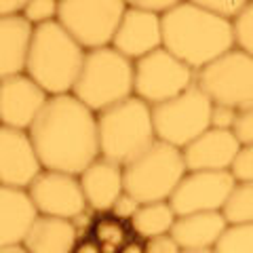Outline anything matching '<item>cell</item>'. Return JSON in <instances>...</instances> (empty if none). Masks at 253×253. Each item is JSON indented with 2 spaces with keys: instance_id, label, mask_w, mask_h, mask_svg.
Returning a JSON list of instances; mask_svg holds the SVG:
<instances>
[{
  "instance_id": "obj_1",
  "label": "cell",
  "mask_w": 253,
  "mask_h": 253,
  "mask_svg": "<svg viewBox=\"0 0 253 253\" xmlns=\"http://www.w3.org/2000/svg\"><path fill=\"white\" fill-rule=\"evenodd\" d=\"M28 133L46 171L81 175L99 158L97 114L72 93L46 99Z\"/></svg>"
},
{
  "instance_id": "obj_2",
  "label": "cell",
  "mask_w": 253,
  "mask_h": 253,
  "mask_svg": "<svg viewBox=\"0 0 253 253\" xmlns=\"http://www.w3.org/2000/svg\"><path fill=\"white\" fill-rule=\"evenodd\" d=\"M161 30L163 49L194 72L234 49L232 21L211 15L196 0H177L161 17Z\"/></svg>"
},
{
  "instance_id": "obj_3",
  "label": "cell",
  "mask_w": 253,
  "mask_h": 253,
  "mask_svg": "<svg viewBox=\"0 0 253 253\" xmlns=\"http://www.w3.org/2000/svg\"><path fill=\"white\" fill-rule=\"evenodd\" d=\"M84 55L86 53L72 41V36L59 26L57 19L42 23L32 32L26 74L49 97L68 95L72 93L81 74Z\"/></svg>"
},
{
  "instance_id": "obj_4",
  "label": "cell",
  "mask_w": 253,
  "mask_h": 253,
  "mask_svg": "<svg viewBox=\"0 0 253 253\" xmlns=\"http://www.w3.org/2000/svg\"><path fill=\"white\" fill-rule=\"evenodd\" d=\"M99 156L116 165H129L156 141L152 108L135 95L97 114Z\"/></svg>"
},
{
  "instance_id": "obj_5",
  "label": "cell",
  "mask_w": 253,
  "mask_h": 253,
  "mask_svg": "<svg viewBox=\"0 0 253 253\" xmlns=\"http://www.w3.org/2000/svg\"><path fill=\"white\" fill-rule=\"evenodd\" d=\"M72 95L95 114L129 99L133 95V61L112 46L89 51Z\"/></svg>"
},
{
  "instance_id": "obj_6",
  "label": "cell",
  "mask_w": 253,
  "mask_h": 253,
  "mask_svg": "<svg viewBox=\"0 0 253 253\" xmlns=\"http://www.w3.org/2000/svg\"><path fill=\"white\" fill-rule=\"evenodd\" d=\"M186 173L181 150L156 139L146 152L123 167L125 192L141 205L169 201Z\"/></svg>"
},
{
  "instance_id": "obj_7",
  "label": "cell",
  "mask_w": 253,
  "mask_h": 253,
  "mask_svg": "<svg viewBox=\"0 0 253 253\" xmlns=\"http://www.w3.org/2000/svg\"><path fill=\"white\" fill-rule=\"evenodd\" d=\"M126 2L123 0H59L57 21L84 53L112 44Z\"/></svg>"
},
{
  "instance_id": "obj_8",
  "label": "cell",
  "mask_w": 253,
  "mask_h": 253,
  "mask_svg": "<svg viewBox=\"0 0 253 253\" xmlns=\"http://www.w3.org/2000/svg\"><path fill=\"white\" fill-rule=\"evenodd\" d=\"M211 99L192 84L169 101L152 106V125L158 141L173 148H186L209 129Z\"/></svg>"
},
{
  "instance_id": "obj_9",
  "label": "cell",
  "mask_w": 253,
  "mask_h": 253,
  "mask_svg": "<svg viewBox=\"0 0 253 253\" xmlns=\"http://www.w3.org/2000/svg\"><path fill=\"white\" fill-rule=\"evenodd\" d=\"M194 84L211 99L234 110L253 106V57L239 49L224 53L194 74Z\"/></svg>"
},
{
  "instance_id": "obj_10",
  "label": "cell",
  "mask_w": 253,
  "mask_h": 253,
  "mask_svg": "<svg viewBox=\"0 0 253 253\" xmlns=\"http://www.w3.org/2000/svg\"><path fill=\"white\" fill-rule=\"evenodd\" d=\"M194 70L163 46L133 61V95L152 108L177 97L194 84Z\"/></svg>"
},
{
  "instance_id": "obj_11",
  "label": "cell",
  "mask_w": 253,
  "mask_h": 253,
  "mask_svg": "<svg viewBox=\"0 0 253 253\" xmlns=\"http://www.w3.org/2000/svg\"><path fill=\"white\" fill-rule=\"evenodd\" d=\"M234 184L236 181L230 171H188L167 203L177 217L190 213L221 211Z\"/></svg>"
},
{
  "instance_id": "obj_12",
  "label": "cell",
  "mask_w": 253,
  "mask_h": 253,
  "mask_svg": "<svg viewBox=\"0 0 253 253\" xmlns=\"http://www.w3.org/2000/svg\"><path fill=\"white\" fill-rule=\"evenodd\" d=\"M38 215L76 219L89 209L78 175L42 169L26 190Z\"/></svg>"
},
{
  "instance_id": "obj_13",
  "label": "cell",
  "mask_w": 253,
  "mask_h": 253,
  "mask_svg": "<svg viewBox=\"0 0 253 253\" xmlns=\"http://www.w3.org/2000/svg\"><path fill=\"white\" fill-rule=\"evenodd\" d=\"M41 171L30 133L0 125V186L28 190Z\"/></svg>"
},
{
  "instance_id": "obj_14",
  "label": "cell",
  "mask_w": 253,
  "mask_h": 253,
  "mask_svg": "<svg viewBox=\"0 0 253 253\" xmlns=\"http://www.w3.org/2000/svg\"><path fill=\"white\" fill-rule=\"evenodd\" d=\"M49 95L28 74H17L0 81V125L28 131Z\"/></svg>"
},
{
  "instance_id": "obj_15",
  "label": "cell",
  "mask_w": 253,
  "mask_h": 253,
  "mask_svg": "<svg viewBox=\"0 0 253 253\" xmlns=\"http://www.w3.org/2000/svg\"><path fill=\"white\" fill-rule=\"evenodd\" d=\"M110 46L131 61H137L141 57H146L148 53L161 49L163 46L161 17L141 9H135V6L126 2L123 19L118 23Z\"/></svg>"
},
{
  "instance_id": "obj_16",
  "label": "cell",
  "mask_w": 253,
  "mask_h": 253,
  "mask_svg": "<svg viewBox=\"0 0 253 253\" xmlns=\"http://www.w3.org/2000/svg\"><path fill=\"white\" fill-rule=\"evenodd\" d=\"M241 150L232 131L209 129L181 148L186 171H230Z\"/></svg>"
},
{
  "instance_id": "obj_17",
  "label": "cell",
  "mask_w": 253,
  "mask_h": 253,
  "mask_svg": "<svg viewBox=\"0 0 253 253\" xmlns=\"http://www.w3.org/2000/svg\"><path fill=\"white\" fill-rule=\"evenodd\" d=\"M78 181H81L86 207L99 213H108L114 201L125 192L123 167L101 156L78 175Z\"/></svg>"
},
{
  "instance_id": "obj_18",
  "label": "cell",
  "mask_w": 253,
  "mask_h": 253,
  "mask_svg": "<svg viewBox=\"0 0 253 253\" xmlns=\"http://www.w3.org/2000/svg\"><path fill=\"white\" fill-rule=\"evenodd\" d=\"M36 217L26 190L0 186V247L21 245Z\"/></svg>"
},
{
  "instance_id": "obj_19",
  "label": "cell",
  "mask_w": 253,
  "mask_h": 253,
  "mask_svg": "<svg viewBox=\"0 0 253 253\" xmlns=\"http://www.w3.org/2000/svg\"><path fill=\"white\" fill-rule=\"evenodd\" d=\"M226 228L221 211H205L175 217L169 234L179 249H213Z\"/></svg>"
},
{
  "instance_id": "obj_20",
  "label": "cell",
  "mask_w": 253,
  "mask_h": 253,
  "mask_svg": "<svg viewBox=\"0 0 253 253\" xmlns=\"http://www.w3.org/2000/svg\"><path fill=\"white\" fill-rule=\"evenodd\" d=\"M34 28L21 17L0 19V81L26 74V61Z\"/></svg>"
},
{
  "instance_id": "obj_21",
  "label": "cell",
  "mask_w": 253,
  "mask_h": 253,
  "mask_svg": "<svg viewBox=\"0 0 253 253\" xmlns=\"http://www.w3.org/2000/svg\"><path fill=\"white\" fill-rule=\"evenodd\" d=\"M78 243V230L70 219L38 215L23 239L28 253H72Z\"/></svg>"
},
{
  "instance_id": "obj_22",
  "label": "cell",
  "mask_w": 253,
  "mask_h": 253,
  "mask_svg": "<svg viewBox=\"0 0 253 253\" xmlns=\"http://www.w3.org/2000/svg\"><path fill=\"white\" fill-rule=\"evenodd\" d=\"M175 213L167 201L163 203H146L141 205L139 211L129 221V228L135 232L139 239L150 241L156 236L169 234L173 224H175Z\"/></svg>"
},
{
  "instance_id": "obj_23",
  "label": "cell",
  "mask_w": 253,
  "mask_h": 253,
  "mask_svg": "<svg viewBox=\"0 0 253 253\" xmlns=\"http://www.w3.org/2000/svg\"><path fill=\"white\" fill-rule=\"evenodd\" d=\"M221 215L228 224H253V181L234 184Z\"/></svg>"
},
{
  "instance_id": "obj_24",
  "label": "cell",
  "mask_w": 253,
  "mask_h": 253,
  "mask_svg": "<svg viewBox=\"0 0 253 253\" xmlns=\"http://www.w3.org/2000/svg\"><path fill=\"white\" fill-rule=\"evenodd\" d=\"M91 239L99 245L101 253H118L126 243V224L106 215L91 226Z\"/></svg>"
},
{
  "instance_id": "obj_25",
  "label": "cell",
  "mask_w": 253,
  "mask_h": 253,
  "mask_svg": "<svg viewBox=\"0 0 253 253\" xmlns=\"http://www.w3.org/2000/svg\"><path fill=\"white\" fill-rule=\"evenodd\" d=\"M215 253H253V224H228L213 247Z\"/></svg>"
},
{
  "instance_id": "obj_26",
  "label": "cell",
  "mask_w": 253,
  "mask_h": 253,
  "mask_svg": "<svg viewBox=\"0 0 253 253\" xmlns=\"http://www.w3.org/2000/svg\"><path fill=\"white\" fill-rule=\"evenodd\" d=\"M234 49L253 57V2H247L243 13L232 21Z\"/></svg>"
},
{
  "instance_id": "obj_27",
  "label": "cell",
  "mask_w": 253,
  "mask_h": 253,
  "mask_svg": "<svg viewBox=\"0 0 253 253\" xmlns=\"http://www.w3.org/2000/svg\"><path fill=\"white\" fill-rule=\"evenodd\" d=\"M21 17L32 28L42 26V23H51L57 19V0H26Z\"/></svg>"
},
{
  "instance_id": "obj_28",
  "label": "cell",
  "mask_w": 253,
  "mask_h": 253,
  "mask_svg": "<svg viewBox=\"0 0 253 253\" xmlns=\"http://www.w3.org/2000/svg\"><path fill=\"white\" fill-rule=\"evenodd\" d=\"M205 11H209L211 15H215L219 19L234 21L243 9L247 6V0H196Z\"/></svg>"
},
{
  "instance_id": "obj_29",
  "label": "cell",
  "mask_w": 253,
  "mask_h": 253,
  "mask_svg": "<svg viewBox=\"0 0 253 253\" xmlns=\"http://www.w3.org/2000/svg\"><path fill=\"white\" fill-rule=\"evenodd\" d=\"M230 173L236 184L243 181H253V146H241L239 154H236Z\"/></svg>"
},
{
  "instance_id": "obj_30",
  "label": "cell",
  "mask_w": 253,
  "mask_h": 253,
  "mask_svg": "<svg viewBox=\"0 0 253 253\" xmlns=\"http://www.w3.org/2000/svg\"><path fill=\"white\" fill-rule=\"evenodd\" d=\"M232 133L241 146H253V106L239 110Z\"/></svg>"
},
{
  "instance_id": "obj_31",
  "label": "cell",
  "mask_w": 253,
  "mask_h": 253,
  "mask_svg": "<svg viewBox=\"0 0 253 253\" xmlns=\"http://www.w3.org/2000/svg\"><path fill=\"white\" fill-rule=\"evenodd\" d=\"M236 114L239 110L221 106V104H213L211 106V116H209V126L217 131H232L234 123H236Z\"/></svg>"
},
{
  "instance_id": "obj_32",
  "label": "cell",
  "mask_w": 253,
  "mask_h": 253,
  "mask_svg": "<svg viewBox=\"0 0 253 253\" xmlns=\"http://www.w3.org/2000/svg\"><path fill=\"white\" fill-rule=\"evenodd\" d=\"M139 207H141V203L135 199V196H131V194L123 192V194L114 201L112 209H110L108 213H110L112 217L125 221V224H129V221L133 219V215H135V213L139 211Z\"/></svg>"
},
{
  "instance_id": "obj_33",
  "label": "cell",
  "mask_w": 253,
  "mask_h": 253,
  "mask_svg": "<svg viewBox=\"0 0 253 253\" xmlns=\"http://www.w3.org/2000/svg\"><path fill=\"white\" fill-rule=\"evenodd\" d=\"M131 6H135V9H141L146 13H152V15H158V17H163L167 11H171L173 6L177 4V0H133L129 2Z\"/></svg>"
},
{
  "instance_id": "obj_34",
  "label": "cell",
  "mask_w": 253,
  "mask_h": 253,
  "mask_svg": "<svg viewBox=\"0 0 253 253\" xmlns=\"http://www.w3.org/2000/svg\"><path fill=\"white\" fill-rule=\"evenodd\" d=\"M144 249L146 253H181L177 243L171 239V234H163L156 236V239L144 241Z\"/></svg>"
},
{
  "instance_id": "obj_35",
  "label": "cell",
  "mask_w": 253,
  "mask_h": 253,
  "mask_svg": "<svg viewBox=\"0 0 253 253\" xmlns=\"http://www.w3.org/2000/svg\"><path fill=\"white\" fill-rule=\"evenodd\" d=\"M23 2H26V0H0V19L13 17V15H21Z\"/></svg>"
},
{
  "instance_id": "obj_36",
  "label": "cell",
  "mask_w": 253,
  "mask_h": 253,
  "mask_svg": "<svg viewBox=\"0 0 253 253\" xmlns=\"http://www.w3.org/2000/svg\"><path fill=\"white\" fill-rule=\"evenodd\" d=\"M72 253H101V249L93 239H83V241L76 243V247H74Z\"/></svg>"
},
{
  "instance_id": "obj_37",
  "label": "cell",
  "mask_w": 253,
  "mask_h": 253,
  "mask_svg": "<svg viewBox=\"0 0 253 253\" xmlns=\"http://www.w3.org/2000/svg\"><path fill=\"white\" fill-rule=\"evenodd\" d=\"M118 253H146V249H144V243L139 241H126Z\"/></svg>"
},
{
  "instance_id": "obj_38",
  "label": "cell",
  "mask_w": 253,
  "mask_h": 253,
  "mask_svg": "<svg viewBox=\"0 0 253 253\" xmlns=\"http://www.w3.org/2000/svg\"><path fill=\"white\" fill-rule=\"evenodd\" d=\"M0 253H28L23 245H9V247H0Z\"/></svg>"
},
{
  "instance_id": "obj_39",
  "label": "cell",
  "mask_w": 253,
  "mask_h": 253,
  "mask_svg": "<svg viewBox=\"0 0 253 253\" xmlns=\"http://www.w3.org/2000/svg\"><path fill=\"white\" fill-rule=\"evenodd\" d=\"M181 253H215L213 249H181Z\"/></svg>"
}]
</instances>
